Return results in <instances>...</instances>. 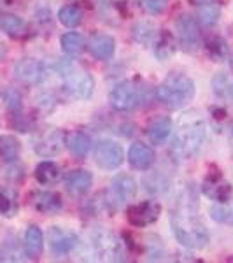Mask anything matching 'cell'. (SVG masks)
<instances>
[{
  "label": "cell",
  "instance_id": "31",
  "mask_svg": "<svg viewBox=\"0 0 233 263\" xmlns=\"http://www.w3.org/2000/svg\"><path fill=\"white\" fill-rule=\"evenodd\" d=\"M210 218H212L216 223L233 227V197L226 202H216L214 205L210 207Z\"/></svg>",
  "mask_w": 233,
  "mask_h": 263
},
{
  "label": "cell",
  "instance_id": "7",
  "mask_svg": "<svg viewBox=\"0 0 233 263\" xmlns=\"http://www.w3.org/2000/svg\"><path fill=\"white\" fill-rule=\"evenodd\" d=\"M177 44L186 53H195L202 48V32L198 20L191 14H181L176 21Z\"/></svg>",
  "mask_w": 233,
  "mask_h": 263
},
{
  "label": "cell",
  "instance_id": "24",
  "mask_svg": "<svg viewBox=\"0 0 233 263\" xmlns=\"http://www.w3.org/2000/svg\"><path fill=\"white\" fill-rule=\"evenodd\" d=\"M62 176V168L56 162H51V160H44L35 167V179L42 186L54 184Z\"/></svg>",
  "mask_w": 233,
  "mask_h": 263
},
{
  "label": "cell",
  "instance_id": "13",
  "mask_svg": "<svg viewBox=\"0 0 233 263\" xmlns=\"http://www.w3.org/2000/svg\"><path fill=\"white\" fill-rule=\"evenodd\" d=\"M202 192L214 202H226L233 197V188L228 181H224L219 168L207 172L202 184Z\"/></svg>",
  "mask_w": 233,
  "mask_h": 263
},
{
  "label": "cell",
  "instance_id": "38",
  "mask_svg": "<svg viewBox=\"0 0 233 263\" xmlns=\"http://www.w3.org/2000/svg\"><path fill=\"white\" fill-rule=\"evenodd\" d=\"M11 0H0V6H6V4H9Z\"/></svg>",
  "mask_w": 233,
  "mask_h": 263
},
{
  "label": "cell",
  "instance_id": "29",
  "mask_svg": "<svg viewBox=\"0 0 233 263\" xmlns=\"http://www.w3.org/2000/svg\"><path fill=\"white\" fill-rule=\"evenodd\" d=\"M212 91L218 99L233 102V76L226 72H218L212 78Z\"/></svg>",
  "mask_w": 233,
  "mask_h": 263
},
{
  "label": "cell",
  "instance_id": "36",
  "mask_svg": "<svg viewBox=\"0 0 233 263\" xmlns=\"http://www.w3.org/2000/svg\"><path fill=\"white\" fill-rule=\"evenodd\" d=\"M4 176L12 182H18L21 179H25V171L21 167H18L16 162H12V163H9V167L4 171Z\"/></svg>",
  "mask_w": 233,
  "mask_h": 263
},
{
  "label": "cell",
  "instance_id": "26",
  "mask_svg": "<svg viewBox=\"0 0 233 263\" xmlns=\"http://www.w3.org/2000/svg\"><path fill=\"white\" fill-rule=\"evenodd\" d=\"M62 51L69 57H77L86 49V39L79 32H67L60 37Z\"/></svg>",
  "mask_w": 233,
  "mask_h": 263
},
{
  "label": "cell",
  "instance_id": "27",
  "mask_svg": "<svg viewBox=\"0 0 233 263\" xmlns=\"http://www.w3.org/2000/svg\"><path fill=\"white\" fill-rule=\"evenodd\" d=\"M21 155V144L18 141V137L11 134L0 135V156L6 163L18 162Z\"/></svg>",
  "mask_w": 233,
  "mask_h": 263
},
{
  "label": "cell",
  "instance_id": "16",
  "mask_svg": "<svg viewBox=\"0 0 233 263\" xmlns=\"http://www.w3.org/2000/svg\"><path fill=\"white\" fill-rule=\"evenodd\" d=\"M128 162L135 171H149L156 162V153L144 142H133L128 149Z\"/></svg>",
  "mask_w": 233,
  "mask_h": 263
},
{
  "label": "cell",
  "instance_id": "8",
  "mask_svg": "<svg viewBox=\"0 0 233 263\" xmlns=\"http://www.w3.org/2000/svg\"><path fill=\"white\" fill-rule=\"evenodd\" d=\"M93 158H95V163L104 171H116L125 160V151L120 142L111 141V139H102L93 147Z\"/></svg>",
  "mask_w": 233,
  "mask_h": 263
},
{
  "label": "cell",
  "instance_id": "17",
  "mask_svg": "<svg viewBox=\"0 0 233 263\" xmlns=\"http://www.w3.org/2000/svg\"><path fill=\"white\" fill-rule=\"evenodd\" d=\"M30 203L32 207L41 214H54V213H60L62 207H63V200H62V195L58 192H37L33 193L30 197Z\"/></svg>",
  "mask_w": 233,
  "mask_h": 263
},
{
  "label": "cell",
  "instance_id": "30",
  "mask_svg": "<svg viewBox=\"0 0 233 263\" xmlns=\"http://www.w3.org/2000/svg\"><path fill=\"white\" fill-rule=\"evenodd\" d=\"M219 18H221V7L216 2H207L198 6L197 20L202 27H214L219 21Z\"/></svg>",
  "mask_w": 233,
  "mask_h": 263
},
{
  "label": "cell",
  "instance_id": "40",
  "mask_svg": "<svg viewBox=\"0 0 233 263\" xmlns=\"http://www.w3.org/2000/svg\"><path fill=\"white\" fill-rule=\"evenodd\" d=\"M0 260H4V256H2V251H0Z\"/></svg>",
  "mask_w": 233,
  "mask_h": 263
},
{
  "label": "cell",
  "instance_id": "12",
  "mask_svg": "<svg viewBox=\"0 0 233 263\" xmlns=\"http://www.w3.org/2000/svg\"><path fill=\"white\" fill-rule=\"evenodd\" d=\"M162 214V205L156 200H144L141 203H135L126 211L128 223L135 228H146L160 218Z\"/></svg>",
  "mask_w": 233,
  "mask_h": 263
},
{
  "label": "cell",
  "instance_id": "1",
  "mask_svg": "<svg viewBox=\"0 0 233 263\" xmlns=\"http://www.w3.org/2000/svg\"><path fill=\"white\" fill-rule=\"evenodd\" d=\"M170 227L177 242L188 249H203L209 246L210 235L198 211V195L188 186L179 195L170 213Z\"/></svg>",
  "mask_w": 233,
  "mask_h": 263
},
{
  "label": "cell",
  "instance_id": "10",
  "mask_svg": "<svg viewBox=\"0 0 233 263\" xmlns=\"http://www.w3.org/2000/svg\"><path fill=\"white\" fill-rule=\"evenodd\" d=\"M14 78L25 86H37V84L44 83V79L48 78V67L44 65V62L37 60V58H20L14 63Z\"/></svg>",
  "mask_w": 233,
  "mask_h": 263
},
{
  "label": "cell",
  "instance_id": "33",
  "mask_svg": "<svg viewBox=\"0 0 233 263\" xmlns=\"http://www.w3.org/2000/svg\"><path fill=\"white\" fill-rule=\"evenodd\" d=\"M0 95H2L4 102H6L7 111H9L12 116L21 114V111H23V95H21V91L18 88L6 86V88H2Z\"/></svg>",
  "mask_w": 233,
  "mask_h": 263
},
{
  "label": "cell",
  "instance_id": "2",
  "mask_svg": "<svg viewBox=\"0 0 233 263\" xmlns=\"http://www.w3.org/2000/svg\"><path fill=\"white\" fill-rule=\"evenodd\" d=\"M207 139V123L197 109H188L177 118L170 153L176 160H191L202 151Z\"/></svg>",
  "mask_w": 233,
  "mask_h": 263
},
{
  "label": "cell",
  "instance_id": "37",
  "mask_svg": "<svg viewBox=\"0 0 233 263\" xmlns=\"http://www.w3.org/2000/svg\"><path fill=\"white\" fill-rule=\"evenodd\" d=\"M195 6H200V4H207V2H216V0H189Z\"/></svg>",
  "mask_w": 233,
  "mask_h": 263
},
{
  "label": "cell",
  "instance_id": "6",
  "mask_svg": "<svg viewBox=\"0 0 233 263\" xmlns=\"http://www.w3.org/2000/svg\"><path fill=\"white\" fill-rule=\"evenodd\" d=\"M91 253L102 261H121L125 260L123 240L111 230L96 228L90 235Z\"/></svg>",
  "mask_w": 233,
  "mask_h": 263
},
{
  "label": "cell",
  "instance_id": "32",
  "mask_svg": "<svg viewBox=\"0 0 233 263\" xmlns=\"http://www.w3.org/2000/svg\"><path fill=\"white\" fill-rule=\"evenodd\" d=\"M84 12L79 6H63L58 11V21L67 28H75L83 23Z\"/></svg>",
  "mask_w": 233,
  "mask_h": 263
},
{
  "label": "cell",
  "instance_id": "3",
  "mask_svg": "<svg viewBox=\"0 0 233 263\" xmlns=\"http://www.w3.org/2000/svg\"><path fill=\"white\" fill-rule=\"evenodd\" d=\"M195 93H197V88H195V81L189 76L183 74V72H170L158 84L154 97L165 107L177 111L195 99Z\"/></svg>",
  "mask_w": 233,
  "mask_h": 263
},
{
  "label": "cell",
  "instance_id": "15",
  "mask_svg": "<svg viewBox=\"0 0 233 263\" xmlns=\"http://www.w3.org/2000/svg\"><path fill=\"white\" fill-rule=\"evenodd\" d=\"M93 186V174L86 168H74L65 176V190L72 197H84Z\"/></svg>",
  "mask_w": 233,
  "mask_h": 263
},
{
  "label": "cell",
  "instance_id": "9",
  "mask_svg": "<svg viewBox=\"0 0 233 263\" xmlns=\"http://www.w3.org/2000/svg\"><path fill=\"white\" fill-rule=\"evenodd\" d=\"M65 132L60 128H44L33 137V151L42 158H53L65 147Z\"/></svg>",
  "mask_w": 233,
  "mask_h": 263
},
{
  "label": "cell",
  "instance_id": "35",
  "mask_svg": "<svg viewBox=\"0 0 233 263\" xmlns=\"http://www.w3.org/2000/svg\"><path fill=\"white\" fill-rule=\"evenodd\" d=\"M168 2H170V0H141L144 9L154 16L163 14V12L168 9Z\"/></svg>",
  "mask_w": 233,
  "mask_h": 263
},
{
  "label": "cell",
  "instance_id": "14",
  "mask_svg": "<svg viewBox=\"0 0 233 263\" xmlns=\"http://www.w3.org/2000/svg\"><path fill=\"white\" fill-rule=\"evenodd\" d=\"M86 49L95 60L107 62L111 60L116 53V41L109 33H95L90 41L86 42Z\"/></svg>",
  "mask_w": 233,
  "mask_h": 263
},
{
  "label": "cell",
  "instance_id": "22",
  "mask_svg": "<svg viewBox=\"0 0 233 263\" xmlns=\"http://www.w3.org/2000/svg\"><path fill=\"white\" fill-rule=\"evenodd\" d=\"M152 48H154V54L158 60H168L176 54L177 51V37L173 35L170 30H162L156 35L154 42H152Z\"/></svg>",
  "mask_w": 233,
  "mask_h": 263
},
{
  "label": "cell",
  "instance_id": "4",
  "mask_svg": "<svg viewBox=\"0 0 233 263\" xmlns=\"http://www.w3.org/2000/svg\"><path fill=\"white\" fill-rule=\"evenodd\" d=\"M63 88L75 100H88L95 90V79L83 65L74 60H62L56 65Z\"/></svg>",
  "mask_w": 233,
  "mask_h": 263
},
{
  "label": "cell",
  "instance_id": "20",
  "mask_svg": "<svg viewBox=\"0 0 233 263\" xmlns=\"http://www.w3.org/2000/svg\"><path fill=\"white\" fill-rule=\"evenodd\" d=\"M25 254H27L30 260H37L44 251V233L37 224H30L25 232Z\"/></svg>",
  "mask_w": 233,
  "mask_h": 263
},
{
  "label": "cell",
  "instance_id": "41",
  "mask_svg": "<svg viewBox=\"0 0 233 263\" xmlns=\"http://www.w3.org/2000/svg\"><path fill=\"white\" fill-rule=\"evenodd\" d=\"M231 134H233V125H231Z\"/></svg>",
  "mask_w": 233,
  "mask_h": 263
},
{
  "label": "cell",
  "instance_id": "21",
  "mask_svg": "<svg viewBox=\"0 0 233 263\" xmlns=\"http://www.w3.org/2000/svg\"><path fill=\"white\" fill-rule=\"evenodd\" d=\"M0 30L11 39H23L28 33V23L18 14L6 12V14H0Z\"/></svg>",
  "mask_w": 233,
  "mask_h": 263
},
{
  "label": "cell",
  "instance_id": "18",
  "mask_svg": "<svg viewBox=\"0 0 233 263\" xmlns=\"http://www.w3.org/2000/svg\"><path fill=\"white\" fill-rule=\"evenodd\" d=\"M111 190H112V193L116 195L118 202H120L121 205H125V203H128L130 200H133L135 195H137V182H135V179L130 174H118L112 179Z\"/></svg>",
  "mask_w": 233,
  "mask_h": 263
},
{
  "label": "cell",
  "instance_id": "25",
  "mask_svg": "<svg viewBox=\"0 0 233 263\" xmlns=\"http://www.w3.org/2000/svg\"><path fill=\"white\" fill-rule=\"evenodd\" d=\"M18 193L12 186H0V216L12 218L18 213Z\"/></svg>",
  "mask_w": 233,
  "mask_h": 263
},
{
  "label": "cell",
  "instance_id": "28",
  "mask_svg": "<svg viewBox=\"0 0 233 263\" xmlns=\"http://www.w3.org/2000/svg\"><path fill=\"white\" fill-rule=\"evenodd\" d=\"M156 35H158V28L152 21H139L132 28V37L135 42L141 46H149L154 42Z\"/></svg>",
  "mask_w": 233,
  "mask_h": 263
},
{
  "label": "cell",
  "instance_id": "11",
  "mask_svg": "<svg viewBox=\"0 0 233 263\" xmlns=\"http://www.w3.org/2000/svg\"><path fill=\"white\" fill-rule=\"evenodd\" d=\"M48 242H49L51 253L56 258H63L75 251V248L79 246V237H77V233L72 232L70 228H63L56 224V227L49 228Z\"/></svg>",
  "mask_w": 233,
  "mask_h": 263
},
{
  "label": "cell",
  "instance_id": "19",
  "mask_svg": "<svg viewBox=\"0 0 233 263\" xmlns=\"http://www.w3.org/2000/svg\"><path fill=\"white\" fill-rule=\"evenodd\" d=\"M65 147L75 158H86L91 151V137L81 130L69 132L65 135Z\"/></svg>",
  "mask_w": 233,
  "mask_h": 263
},
{
  "label": "cell",
  "instance_id": "23",
  "mask_svg": "<svg viewBox=\"0 0 233 263\" xmlns=\"http://www.w3.org/2000/svg\"><path fill=\"white\" fill-rule=\"evenodd\" d=\"M172 130H173V123L170 118L158 116L149 123V126H147V137H149V141L152 144H158L160 146V144L167 142Z\"/></svg>",
  "mask_w": 233,
  "mask_h": 263
},
{
  "label": "cell",
  "instance_id": "39",
  "mask_svg": "<svg viewBox=\"0 0 233 263\" xmlns=\"http://www.w3.org/2000/svg\"><path fill=\"white\" fill-rule=\"evenodd\" d=\"M230 65H231V69H233V54L230 57Z\"/></svg>",
  "mask_w": 233,
  "mask_h": 263
},
{
  "label": "cell",
  "instance_id": "5",
  "mask_svg": "<svg viewBox=\"0 0 233 263\" xmlns=\"http://www.w3.org/2000/svg\"><path fill=\"white\" fill-rule=\"evenodd\" d=\"M109 102L118 112H133L147 104V88L139 81H121L109 93Z\"/></svg>",
  "mask_w": 233,
  "mask_h": 263
},
{
  "label": "cell",
  "instance_id": "34",
  "mask_svg": "<svg viewBox=\"0 0 233 263\" xmlns=\"http://www.w3.org/2000/svg\"><path fill=\"white\" fill-rule=\"evenodd\" d=\"M205 49H207L209 57L212 58L214 62L224 60V58H226V54H228L226 41H224L223 37H218V35H214V37H210V39L205 41Z\"/></svg>",
  "mask_w": 233,
  "mask_h": 263
}]
</instances>
